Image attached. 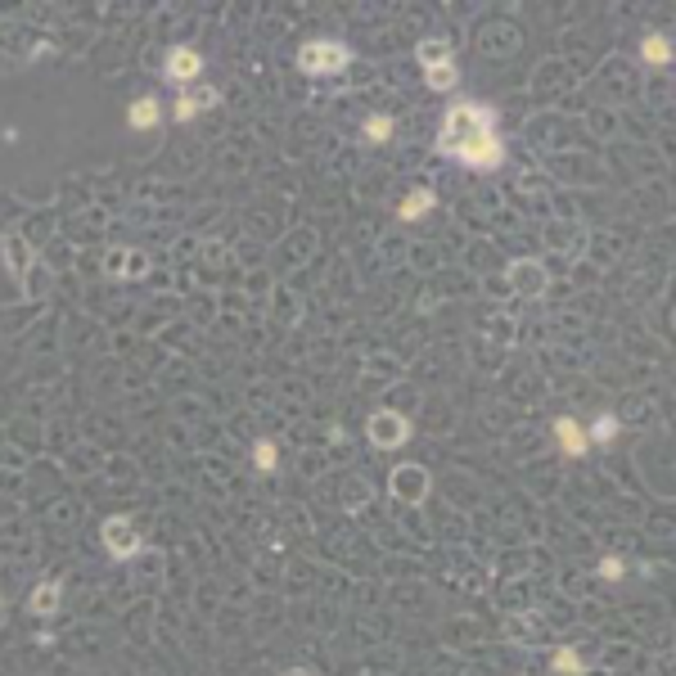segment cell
<instances>
[{
    "mask_svg": "<svg viewBox=\"0 0 676 676\" xmlns=\"http://www.w3.org/2000/svg\"><path fill=\"white\" fill-rule=\"evenodd\" d=\"M613 433H618V419H613V415H600V419L591 424V437H587V442H613Z\"/></svg>",
    "mask_w": 676,
    "mask_h": 676,
    "instance_id": "cell-21",
    "label": "cell"
},
{
    "mask_svg": "<svg viewBox=\"0 0 676 676\" xmlns=\"http://www.w3.org/2000/svg\"><path fill=\"white\" fill-rule=\"evenodd\" d=\"M104 545H108V554H118V559H131L136 550H140V537H136V528H131V519H123V514H113V519H104Z\"/></svg>",
    "mask_w": 676,
    "mask_h": 676,
    "instance_id": "cell-6",
    "label": "cell"
},
{
    "mask_svg": "<svg viewBox=\"0 0 676 676\" xmlns=\"http://www.w3.org/2000/svg\"><path fill=\"white\" fill-rule=\"evenodd\" d=\"M199 72H203V59H199L194 50L176 46V50L167 55V77H172V81H194Z\"/></svg>",
    "mask_w": 676,
    "mask_h": 676,
    "instance_id": "cell-9",
    "label": "cell"
},
{
    "mask_svg": "<svg viewBox=\"0 0 676 676\" xmlns=\"http://www.w3.org/2000/svg\"><path fill=\"white\" fill-rule=\"evenodd\" d=\"M388 136H393V118H388V113H375V118L366 123V140H370V145H384Z\"/></svg>",
    "mask_w": 676,
    "mask_h": 676,
    "instance_id": "cell-18",
    "label": "cell"
},
{
    "mask_svg": "<svg viewBox=\"0 0 676 676\" xmlns=\"http://www.w3.org/2000/svg\"><path fill=\"white\" fill-rule=\"evenodd\" d=\"M348 59H352L348 46H338V41H307V46L298 50V68L311 72V77H320V72H343Z\"/></svg>",
    "mask_w": 676,
    "mask_h": 676,
    "instance_id": "cell-2",
    "label": "cell"
},
{
    "mask_svg": "<svg viewBox=\"0 0 676 676\" xmlns=\"http://www.w3.org/2000/svg\"><path fill=\"white\" fill-rule=\"evenodd\" d=\"M366 433H370V442H375L379 451H397V446L410 437V424H406L397 410H375L370 424H366Z\"/></svg>",
    "mask_w": 676,
    "mask_h": 676,
    "instance_id": "cell-5",
    "label": "cell"
},
{
    "mask_svg": "<svg viewBox=\"0 0 676 676\" xmlns=\"http://www.w3.org/2000/svg\"><path fill=\"white\" fill-rule=\"evenodd\" d=\"M428 207H433V190H415V194H406V203L397 212H401V221H419Z\"/></svg>",
    "mask_w": 676,
    "mask_h": 676,
    "instance_id": "cell-16",
    "label": "cell"
},
{
    "mask_svg": "<svg viewBox=\"0 0 676 676\" xmlns=\"http://www.w3.org/2000/svg\"><path fill=\"white\" fill-rule=\"evenodd\" d=\"M554 437H559V446L569 451V456H582V451H587V433L573 419H554Z\"/></svg>",
    "mask_w": 676,
    "mask_h": 676,
    "instance_id": "cell-12",
    "label": "cell"
},
{
    "mask_svg": "<svg viewBox=\"0 0 676 676\" xmlns=\"http://www.w3.org/2000/svg\"><path fill=\"white\" fill-rule=\"evenodd\" d=\"M456 81H461L456 63H437V68H428V86H433V90H451Z\"/></svg>",
    "mask_w": 676,
    "mask_h": 676,
    "instance_id": "cell-17",
    "label": "cell"
},
{
    "mask_svg": "<svg viewBox=\"0 0 676 676\" xmlns=\"http://www.w3.org/2000/svg\"><path fill=\"white\" fill-rule=\"evenodd\" d=\"M640 55H645V63H654V68H667L672 63V37H645V46H640Z\"/></svg>",
    "mask_w": 676,
    "mask_h": 676,
    "instance_id": "cell-14",
    "label": "cell"
},
{
    "mask_svg": "<svg viewBox=\"0 0 676 676\" xmlns=\"http://www.w3.org/2000/svg\"><path fill=\"white\" fill-rule=\"evenodd\" d=\"M284 676H311V672H307V667H293V672H284Z\"/></svg>",
    "mask_w": 676,
    "mask_h": 676,
    "instance_id": "cell-25",
    "label": "cell"
},
{
    "mask_svg": "<svg viewBox=\"0 0 676 676\" xmlns=\"http://www.w3.org/2000/svg\"><path fill=\"white\" fill-rule=\"evenodd\" d=\"M127 123H131L136 131H149V127L158 123V99H149V95H145V99H136V104H131V113H127Z\"/></svg>",
    "mask_w": 676,
    "mask_h": 676,
    "instance_id": "cell-15",
    "label": "cell"
},
{
    "mask_svg": "<svg viewBox=\"0 0 676 676\" xmlns=\"http://www.w3.org/2000/svg\"><path fill=\"white\" fill-rule=\"evenodd\" d=\"M492 131H496V108L456 104V108H446V123H442L437 149H442V154H451V149H461L465 140H474V136H492Z\"/></svg>",
    "mask_w": 676,
    "mask_h": 676,
    "instance_id": "cell-1",
    "label": "cell"
},
{
    "mask_svg": "<svg viewBox=\"0 0 676 676\" xmlns=\"http://www.w3.org/2000/svg\"><path fill=\"white\" fill-rule=\"evenodd\" d=\"M451 158H461V163L474 167V172H487V167L505 163V145H501V136L492 131V136H474V140H465L461 149H451Z\"/></svg>",
    "mask_w": 676,
    "mask_h": 676,
    "instance_id": "cell-4",
    "label": "cell"
},
{
    "mask_svg": "<svg viewBox=\"0 0 676 676\" xmlns=\"http://www.w3.org/2000/svg\"><path fill=\"white\" fill-rule=\"evenodd\" d=\"M5 262H10V271H14L19 280H28V271H32V249H28L23 235H10V240H5Z\"/></svg>",
    "mask_w": 676,
    "mask_h": 676,
    "instance_id": "cell-11",
    "label": "cell"
},
{
    "mask_svg": "<svg viewBox=\"0 0 676 676\" xmlns=\"http://www.w3.org/2000/svg\"><path fill=\"white\" fill-rule=\"evenodd\" d=\"M388 487H393V496H401L406 505H419V501H424V496L433 492V474H428L424 465L406 461V465H397V469H393Z\"/></svg>",
    "mask_w": 676,
    "mask_h": 676,
    "instance_id": "cell-3",
    "label": "cell"
},
{
    "mask_svg": "<svg viewBox=\"0 0 676 676\" xmlns=\"http://www.w3.org/2000/svg\"><path fill=\"white\" fill-rule=\"evenodd\" d=\"M415 59H419L424 68H437V63H451V46H446L442 37H428V41H419V46H415Z\"/></svg>",
    "mask_w": 676,
    "mask_h": 676,
    "instance_id": "cell-13",
    "label": "cell"
},
{
    "mask_svg": "<svg viewBox=\"0 0 676 676\" xmlns=\"http://www.w3.org/2000/svg\"><path fill=\"white\" fill-rule=\"evenodd\" d=\"M510 284H514V293L537 298L545 289V266L537 258H519V262H510Z\"/></svg>",
    "mask_w": 676,
    "mask_h": 676,
    "instance_id": "cell-8",
    "label": "cell"
},
{
    "mask_svg": "<svg viewBox=\"0 0 676 676\" xmlns=\"http://www.w3.org/2000/svg\"><path fill=\"white\" fill-rule=\"evenodd\" d=\"M104 271H108L113 280H140V275L149 271V258H145L140 249H113V253L104 258Z\"/></svg>",
    "mask_w": 676,
    "mask_h": 676,
    "instance_id": "cell-7",
    "label": "cell"
},
{
    "mask_svg": "<svg viewBox=\"0 0 676 676\" xmlns=\"http://www.w3.org/2000/svg\"><path fill=\"white\" fill-rule=\"evenodd\" d=\"M59 600H63V587H59V582H41V587L32 591L28 609H32L37 618H50V613H59Z\"/></svg>",
    "mask_w": 676,
    "mask_h": 676,
    "instance_id": "cell-10",
    "label": "cell"
},
{
    "mask_svg": "<svg viewBox=\"0 0 676 676\" xmlns=\"http://www.w3.org/2000/svg\"><path fill=\"white\" fill-rule=\"evenodd\" d=\"M554 672H563V676H582L578 649H554Z\"/></svg>",
    "mask_w": 676,
    "mask_h": 676,
    "instance_id": "cell-19",
    "label": "cell"
},
{
    "mask_svg": "<svg viewBox=\"0 0 676 676\" xmlns=\"http://www.w3.org/2000/svg\"><path fill=\"white\" fill-rule=\"evenodd\" d=\"M194 104H199V108H212V104H216V90H199Z\"/></svg>",
    "mask_w": 676,
    "mask_h": 676,
    "instance_id": "cell-24",
    "label": "cell"
},
{
    "mask_svg": "<svg viewBox=\"0 0 676 676\" xmlns=\"http://www.w3.org/2000/svg\"><path fill=\"white\" fill-rule=\"evenodd\" d=\"M253 461H258V469H262V474H271V469H275V442H266V437H262V442L253 446Z\"/></svg>",
    "mask_w": 676,
    "mask_h": 676,
    "instance_id": "cell-20",
    "label": "cell"
},
{
    "mask_svg": "<svg viewBox=\"0 0 676 676\" xmlns=\"http://www.w3.org/2000/svg\"><path fill=\"white\" fill-rule=\"evenodd\" d=\"M194 113H199V104H194V95H181V99H176V123H190V118H194Z\"/></svg>",
    "mask_w": 676,
    "mask_h": 676,
    "instance_id": "cell-22",
    "label": "cell"
},
{
    "mask_svg": "<svg viewBox=\"0 0 676 676\" xmlns=\"http://www.w3.org/2000/svg\"><path fill=\"white\" fill-rule=\"evenodd\" d=\"M600 573L604 578H622V563L618 559H600Z\"/></svg>",
    "mask_w": 676,
    "mask_h": 676,
    "instance_id": "cell-23",
    "label": "cell"
}]
</instances>
